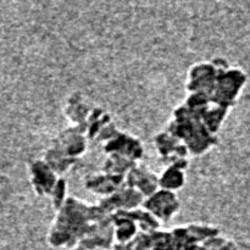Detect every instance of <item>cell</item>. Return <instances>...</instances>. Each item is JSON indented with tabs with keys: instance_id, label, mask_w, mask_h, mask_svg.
Listing matches in <instances>:
<instances>
[{
	"instance_id": "obj_15",
	"label": "cell",
	"mask_w": 250,
	"mask_h": 250,
	"mask_svg": "<svg viewBox=\"0 0 250 250\" xmlns=\"http://www.w3.org/2000/svg\"><path fill=\"white\" fill-rule=\"evenodd\" d=\"M219 250H239V249H238V246H237L233 241L226 239V241H225V243L222 244L221 248H220Z\"/></svg>"
},
{
	"instance_id": "obj_7",
	"label": "cell",
	"mask_w": 250,
	"mask_h": 250,
	"mask_svg": "<svg viewBox=\"0 0 250 250\" xmlns=\"http://www.w3.org/2000/svg\"><path fill=\"white\" fill-rule=\"evenodd\" d=\"M29 173L34 193L38 197H50L51 190L60 176L56 175L43 159H38L29 164Z\"/></svg>"
},
{
	"instance_id": "obj_1",
	"label": "cell",
	"mask_w": 250,
	"mask_h": 250,
	"mask_svg": "<svg viewBox=\"0 0 250 250\" xmlns=\"http://www.w3.org/2000/svg\"><path fill=\"white\" fill-rule=\"evenodd\" d=\"M165 131L185 144L188 153L195 156L204 155L217 144V137L212 134L204 126L202 120L193 115L185 105L176 107Z\"/></svg>"
},
{
	"instance_id": "obj_3",
	"label": "cell",
	"mask_w": 250,
	"mask_h": 250,
	"mask_svg": "<svg viewBox=\"0 0 250 250\" xmlns=\"http://www.w3.org/2000/svg\"><path fill=\"white\" fill-rule=\"evenodd\" d=\"M142 207L159 222H167L180 211L181 203L175 192L159 188L153 194L144 198Z\"/></svg>"
},
{
	"instance_id": "obj_8",
	"label": "cell",
	"mask_w": 250,
	"mask_h": 250,
	"mask_svg": "<svg viewBox=\"0 0 250 250\" xmlns=\"http://www.w3.org/2000/svg\"><path fill=\"white\" fill-rule=\"evenodd\" d=\"M125 183L146 198L159 189V176L146 166L136 165L126 175Z\"/></svg>"
},
{
	"instance_id": "obj_11",
	"label": "cell",
	"mask_w": 250,
	"mask_h": 250,
	"mask_svg": "<svg viewBox=\"0 0 250 250\" xmlns=\"http://www.w3.org/2000/svg\"><path fill=\"white\" fill-rule=\"evenodd\" d=\"M43 160L58 176H63L77 163V159L70 158L55 142L46 149Z\"/></svg>"
},
{
	"instance_id": "obj_4",
	"label": "cell",
	"mask_w": 250,
	"mask_h": 250,
	"mask_svg": "<svg viewBox=\"0 0 250 250\" xmlns=\"http://www.w3.org/2000/svg\"><path fill=\"white\" fill-rule=\"evenodd\" d=\"M104 151L107 155L116 154L137 163L143 158L144 148L142 142L137 137L119 131L112 138L105 142Z\"/></svg>"
},
{
	"instance_id": "obj_6",
	"label": "cell",
	"mask_w": 250,
	"mask_h": 250,
	"mask_svg": "<svg viewBox=\"0 0 250 250\" xmlns=\"http://www.w3.org/2000/svg\"><path fill=\"white\" fill-rule=\"evenodd\" d=\"M144 197L136 189L129 187H124L115 192L114 194L105 197L98 204L103 210L109 215H112L116 211H129L137 209L143 203Z\"/></svg>"
},
{
	"instance_id": "obj_14",
	"label": "cell",
	"mask_w": 250,
	"mask_h": 250,
	"mask_svg": "<svg viewBox=\"0 0 250 250\" xmlns=\"http://www.w3.org/2000/svg\"><path fill=\"white\" fill-rule=\"evenodd\" d=\"M66 194H67V181L60 176L56 181L55 186H54L53 190H51V207H53L54 211H59L60 208L62 207L65 200L67 199L66 198Z\"/></svg>"
},
{
	"instance_id": "obj_5",
	"label": "cell",
	"mask_w": 250,
	"mask_h": 250,
	"mask_svg": "<svg viewBox=\"0 0 250 250\" xmlns=\"http://www.w3.org/2000/svg\"><path fill=\"white\" fill-rule=\"evenodd\" d=\"M85 132H87L85 124L67 127L62 129L53 142H55L70 158L78 159L87 151Z\"/></svg>"
},
{
	"instance_id": "obj_2",
	"label": "cell",
	"mask_w": 250,
	"mask_h": 250,
	"mask_svg": "<svg viewBox=\"0 0 250 250\" xmlns=\"http://www.w3.org/2000/svg\"><path fill=\"white\" fill-rule=\"evenodd\" d=\"M247 83V75L238 67L224 68L219 72L210 102L219 106L231 109Z\"/></svg>"
},
{
	"instance_id": "obj_9",
	"label": "cell",
	"mask_w": 250,
	"mask_h": 250,
	"mask_svg": "<svg viewBox=\"0 0 250 250\" xmlns=\"http://www.w3.org/2000/svg\"><path fill=\"white\" fill-rule=\"evenodd\" d=\"M84 187L89 192L103 195L105 198L114 194L121 188L126 187V183H125V177H121V176L100 172L88 176L84 180Z\"/></svg>"
},
{
	"instance_id": "obj_13",
	"label": "cell",
	"mask_w": 250,
	"mask_h": 250,
	"mask_svg": "<svg viewBox=\"0 0 250 250\" xmlns=\"http://www.w3.org/2000/svg\"><path fill=\"white\" fill-rule=\"evenodd\" d=\"M136 165V161L129 160V159L125 158V156L116 155V154H110V155H107L104 164H103V172L109 173V175L126 177L127 173Z\"/></svg>"
},
{
	"instance_id": "obj_12",
	"label": "cell",
	"mask_w": 250,
	"mask_h": 250,
	"mask_svg": "<svg viewBox=\"0 0 250 250\" xmlns=\"http://www.w3.org/2000/svg\"><path fill=\"white\" fill-rule=\"evenodd\" d=\"M186 173L176 166H165V170L159 176V188L176 192L185 187Z\"/></svg>"
},
{
	"instance_id": "obj_10",
	"label": "cell",
	"mask_w": 250,
	"mask_h": 250,
	"mask_svg": "<svg viewBox=\"0 0 250 250\" xmlns=\"http://www.w3.org/2000/svg\"><path fill=\"white\" fill-rule=\"evenodd\" d=\"M93 105L88 103L87 98L80 92H73L68 95L67 102L65 105V115L68 120L73 124V126L85 124Z\"/></svg>"
}]
</instances>
